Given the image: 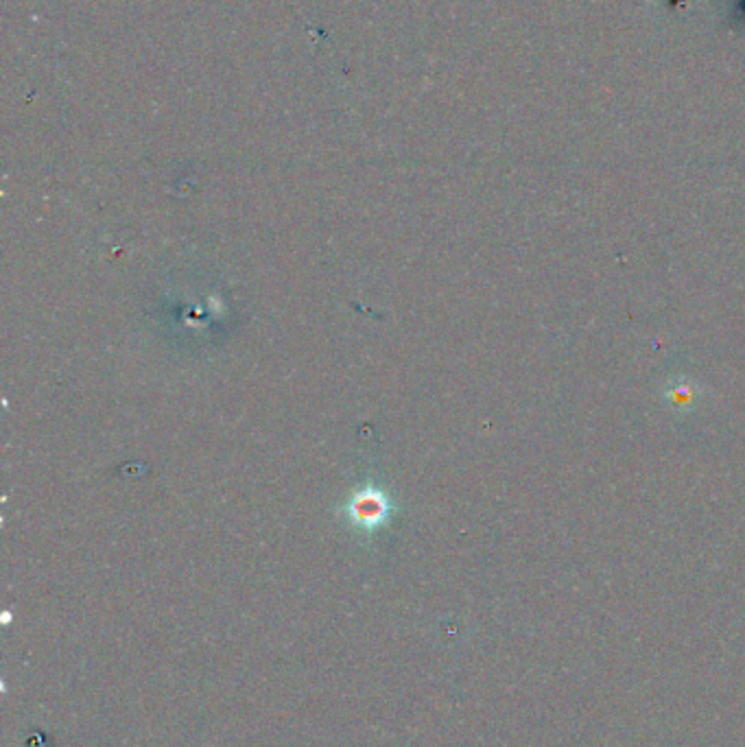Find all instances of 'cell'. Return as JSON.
<instances>
[{
  "label": "cell",
  "instance_id": "1",
  "mask_svg": "<svg viewBox=\"0 0 745 747\" xmlns=\"http://www.w3.org/2000/svg\"><path fill=\"white\" fill-rule=\"evenodd\" d=\"M662 396H665V402L673 411H691L697 405V400L702 398V387L693 378L676 376L667 383Z\"/></svg>",
  "mask_w": 745,
  "mask_h": 747
},
{
  "label": "cell",
  "instance_id": "2",
  "mask_svg": "<svg viewBox=\"0 0 745 747\" xmlns=\"http://www.w3.org/2000/svg\"><path fill=\"white\" fill-rule=\"evenodd\" d=\"M352 516L359 520L361 525H376L381 523L383 520V514L387 512V505H385V498L381 494H365V496H357L354 498V505H352Z\"/></svg>",
  "mask_w": 745,
  "mask_h": 747
}]
</instances>
